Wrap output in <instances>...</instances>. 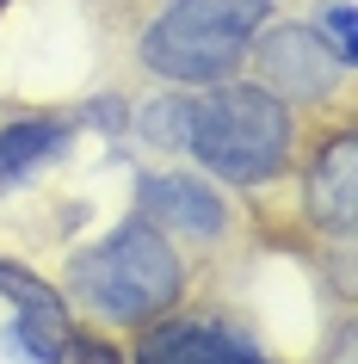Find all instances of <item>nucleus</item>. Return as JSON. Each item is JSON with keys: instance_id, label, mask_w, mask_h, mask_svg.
<instances>
[{"instance_id": "1", "label": "nucleus", "mask_w": 358, "mask_h": 364, "mask_svg": "<svg viewBox=\"0 0 358 364\" xmlns=\"http://www.w3.org/2000/svg\"><path fill=\"white\" fill-rule=\"evenodd\" d=\"M68 290L93 309L99 321L136 327V321H154V315L179 296V259H173L167 235L154 229V223L130 216V223H117L105 241H93L87 253H75Z\"/></svg>"}, {"instance_id": "2", "label": "nucleus", "mask_w": 358, "mask_h": 364, "mask_svg": "<svg viewBox=\"0 0 358 364\" xmlns=\"http://www.w3.org/2000/svg\"><path fill=\"white\" fill-rule=\"evenodd\" d=\"M186 149L216 179L260 186L290 161V112L265 87H216V93H204L191 105Z\"/></svg>"}, {"instance_id": "3", "label": "nucleus", "mask_w": 358, "mask_h": 364, "mask_svg": "<svg viewBox=\"0 0 358 364\" xmlns=\"http://www.w3.org/2000/svg\"><path fill=\"white\" fill-rule=\"evenodd\" d=\"M272 0H173L167 13L149 25L142 62L167 80H223L235 62L253 50V31L265 25Z\"/></svg>"}, {"instance_id": "4", "label": "nucleus", "mask_w": 358, "mask_h": 364, "mask_svg": "<svg viewBox=\"0 0 358 364\" xmlns=\"http://www.w3.org/2000/svg\"><path fill=\"white\" fill-rule=\"evenodd\" d=\"M346 62L309 25H272L260 38V87L272 99H327Z\"/></svg>"}, {"instance_id": "5", "label": "nucleus", "mask_w": 358, "mask_h": 364, "mask_svg": "<svg viewBox=\"0 0 358 364\" xmlns=\"http://www.w3.org/2000/svg\"><path fill=\"white\" fill-rule=\"evenodd\" d=\"M136 216L154 223L161 235H191V241H216L228 223L223 198L186 179V173H161V179H142V198H136Z\"/></svg>"}, {"instance_id": "6", "label": "nucleus", "mask_w": 358, "mask_h": 364, "mask_svg": "<svg viewBox=\"0 0 358 364\" xmlns=\"http://www.w3.org/2000/svg\"><path fill=\"white\" fill-rule=\"evenodd\" d=\"M136 364H272L265 352L228 333V327H204V321H161L142 333Z\"/></svg>"}, {"instance_id": "7", "label": "nucleus", "mask_w": 358, "mask_h": 364, "mask_svg": "<svg viewBox=\"0 0 358 364\" xmlns=\"http://www.w3.org/2000/svg\"><path fill=\"white\" fill-rule=\"evenodd\" d=\"M309 216L334 235L358 229V136L339 130L327 149L315 154V173H309Z\"/></svg>"}, {"instance_id": "8", "label": "nucleus", "mask_w": 358, "mask_h": 364, "mask_svg": "<svg viewBox=\"0 0 358 364\" xmlns=\"http://www.w3.org/2000/svg\"><path fill=\"white\" fill-rule=\"evenodd\" d=\"M62 149H68V124H56V117H19V124H6L0 130V186H13L31 167L56 161Z\"/></svg>"}, {"instance_id": "9", "label": "nucleus", "mask_w": 358, "mask_h": 364, "mask_svg": "<svg viewBox=\"0 0 358 364\" xmlns=\"http://www.w3.org/2000/svg\"><path fill=\"white\" fill-rule=\"evenodd\" d=\"M19 352H31L38 364H62L68 358V315H38V309H19V321L6 327Z\"/></svg>"}, {"instance_id": "10", "label": "nucleus", "mask_w": 358, "mask_h": 364, "mask_svg": "<svg viewBox=\"0 0 358 364\" xmlns=\"http://www.w3.org/2000/svg\"><path fill=\"white\" fill-rule=\"evenodd\" d=\"M186 136H191V99L161 93L142 112V142H154V149H186Z\"/></svg>"}, {"instance_id": "11", "label": "nucleus", "mask_w": 358, "mask_h": 364, "mask_svg": "<svg viewBox=\"0 0 358 364\" xmlns=\"http://www.w3.org/2000/svg\"><path fill=\"white\" fill-rule=\"evenodd\" d=\"M0 296H13L19 309H38V315H62V296L43 284L38 272L13 266V259H0Z\"/></svg>"}, {"instance_id": "12", "label": "nucleus", "mask_w": 358, "mask_h": 364, "mask_svg": "<svg viewBox=\"0 0 358 364\" xmlns=\"http://www.w3.org/2000/svg\"><path fill=\"white\" fill-rule=\"evenodd\" d=\"M321 19V31H327V50H334L346 68H352V56H358V38H352V6L346 0H334V6H321L315 13Z\"/></svg>"}, {"instance_id": "13", "label": "nucleus", "mask_w": 358, "mask_h": 364, "mask_svg": "<svg viewBox=\"0 0 358 364\" xmlns=\"http://www.w3.org/2000/svg\"><path fill=\"white\" fill-rule=\"evenodd\" d=\"M68 358H87V364H117L112 346H93V340H68Z\"/></svg>"}, {"instance_id": "14", "label": "nucleus", "mask_w": 358, "mask_h": 364, "mask_svg": "<svg viewBox=\"0 0 358 364\" xmlns=\"http://www.w3.org/2000/svg\"><path fill=\"white\" fill-rule=\"evenodd\" d=\"M93 117L105 124V130H117V124H124V105H117V99H99V105H93Z\"/></svg>"}, {"instance_id": "15", "label": "nucleus", "mask_w": 358, "mask_h": 364, "mask_svg": "<svg viewBox=\"0 0 358 364\" xmlns=\"http://www.w3.org/2000/svg\"><path fill=\"white\" fill-rule=\"evenodd\" d=\"M0 6H6V0H0Z\"/></svg>"}]
</instances>
